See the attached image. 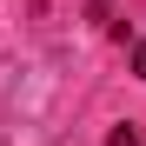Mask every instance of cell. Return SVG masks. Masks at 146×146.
Instances as JSON below:
<instances>
[{
	"instance_id": "cell-1",
	"label": "cell",
	"mask_w": 146,
	"mask_h": 146,
	"mask_svg": "<svg viewBox=\"0 0 146 146\" xmlns=\"http://www.w3.org/2000/svg\"><path fill=\"white\" fill-rule=\"evenodd\" d=\"M133 73L146 80V40H133Z\"/></svg>"
}]
</instances>
